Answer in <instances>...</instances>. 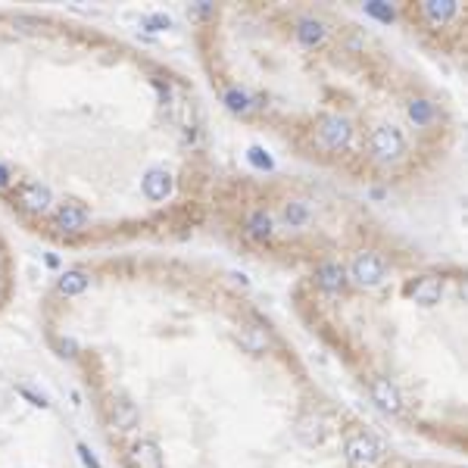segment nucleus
<instances>
[{
	"label": "nucleus",
	"mask_w": 468,
	"mask_h": 468,
	"mask_svg": "<svg viewBox=\"0 0 468 468\" xmlns=\"http://www.w3.org/2000/svg\"><path fill=\"white\" fill-rule=\"evenodd\" d=\"M16 200H19V206L25 212H47L50 203H54V197H50V188L41 181H22L19 188H16Z\"/></svg>",
	"instance_id": "5"
},
{
	"label": "nucleus",
	"mask_w": 468,
	"mask_h": 468,
	"mask_svg": "<svg viewBox=\"0 0 468 468\" xmlns=\"http://www.w3.org/2000/svg\"><path fill=\"white\" fill-rule=\"evenodd\" d=\"M384 271H387V265H384V259H381L378 253H359V256L353 259V265H350L353 281L356 285H362V287L381 285V281H384Z\"/></svg>",
	"instance_id": "4"
},
{
	"label": "nucleus",
	"mask_w": 468,
	"mask_h": 468,
	"mask_svg": "<svg viewBox=\"0 0 468 468\" xmlns=\"http://www.w3.org/2000/svg\"><path fill=\"white\" fill-rule=\"evenodd\" d=\"M241 344H244L250 353L259 356V353H265V350L271 346V337H269V331H265L263 325H250V328H244V331H241Z\"/></svg>",
	"instance_id": "15"
},
{
	"label": "nucleus",
	"mask_w": 468,
	"mask_h": 468,
	"mask_svg": "<svg viewBox=\"0 0 468 468\" xmlns=\"http://www.w3.org/2000/svg\"><path fill=\"white\" fill-rule=\"evenodd\" d=\"M297 437L306 443V447H319L322 441H325V419L322 415H315V412H303L297 419Z\"/></svg>",
	"instance_id": "8"
},
{
	"label": "nucleus",
	"mask_w": 468,
	"mask_h": 468,
	"mask_svg": "<svg viewBox=\"0 0 468 468\" xmlns=\"http://www.w3.org/2000/svg\"><path fill=\"white\" fill-rule=\"evenodd\" d=\"M10 184H13V172H10L7 163H0V190L10 188Z\"/></svg>",
	"instance_id": "27"
},
{
	"label": "nucleus",
	"mask_w": 468,
	"mask_h": 468,
	"mask_svg": "<svg viewBox=\"0 0 468 468\" xmlns=\"http://www.w3.org/2000/svg\"><path fill=\"white\" fill-rule=\"evenodd\" d=\"M297 41L303 44V47H319V44L325 41V25H322L319 19H303L297 25Z\"/></svg>",
	"instance_id": "16"
},
{
	"label": "nucleus",
	"mask_w": 468,
	"mask_h": 468,
	"mask_svg": "<svg viewBox=\"0 0 468 468\" xmlns=\"http://www.w3.org/2000/svg\"><path fill=\"white\" fill-rule=\"evenodd\" d=\"M141 190L147 200H166L172 194V175L166 169H150L141 178Z\"/></svg>",
	"instance_id": "11"
},
{
	"label": "nucleus",
	"mask_w": 468,
	"mask_h": 468,
	"mask_svg": "<svg viewBox=\"0 0 468 468\" xmlns=\"http://www.w3.org/2000/svg\"><path fill=\"white\" fill-rule=\"evenodd\" d=\"M247 159H250V163L256 166V169H265V172H269L271 166H275V163H271V156L265 153L263 147H250V150H247Z\"/></svg>",
	"instance_id": "22"
},
{
	"label": "nucleus",
	"mask_w": 468,
	"mask_h": 468,
	"mask_svg": "<svg viewBox=\"0 0 468 468\" xmlns=\"http://www.w3.org/2000/svg\"><path fill=\"white\" fill-rule=\"evenodd\" d=\"M137 419H141V412H137V406L131 400H125V397H113L109 400V421H113V427L131 431L137 425Z\"/></svg>",
	"instance_id": "10"
},
{
	"label": "nucleus",
	"mask_w": 468,
	"mask_h": 468,
	"mask_svg": "<svg viewBox=\"0 0 468 468\" xmlns=\"http://www.w3.org/2000/svg\"><path fill=\"white\" fill-rule=\"evenodd\" d=\"M425 16L431 22H449L456 16V0H427Z\"/></svg>",
	"instance_id": "17"
},
{
	"label": "nucleus",
	"mask_w": 468,
	"mask_h": 468,
	"mask_svg": "<svg viewBox=\"0 0 468 468\" xmlns=\"http://www.w3.org/2000/svg\"><path fill=\"white\" fill-rule=\"evenodd\" d=\"M91 285V278L85 275V271L78 269H69L60 275V281H56V287H60V293H66V297H78V293H85Z\"/></svg>",
	"instance_id": "14"
},
{
	"label": "nucleus",
	"mask_w": 468,
	"mask_h": 468,
	"mask_svg": "<svg viewBox=\"0 0 468 468\" xmlns=\"http://www.w3.org/2000/svg\"><path fill=\"white\" fill-rule=\"evenodd\" d=\"M190 13H194V16H210V13H212V7H210V3H197V7L190 10Z\"/></svg>",
	"instance_id": "28"
},
{
	"label": "nucleus",
	"mask_w": 468,
	"mask_h": 468,
	"mask_svg": "<svg viewBox=\"0 0 468 468\" xmlns=\"http://www.w3.org/2000/svg\"><path fill=\"white\" fill-rule=\"evenodd\" d=\"M16 390H19V394H22V397H25V400H28V403H32V406H38V409H47V406H50V403H47V397H44V394H34L32 387L19 384V387H16Z\"/></svg>",
	"instance_id": "24"
},
{
	"label": "nucleus",
	"mask_w": 468,
	"mask_h": 468,
	"mask_svg": "<svg viewBox=\"0 0 468 468\" xmlns=\"http://www.w3.org/2000/svg\"><path fill=\"white\" fill-rule=\"evenodd\" d=\"M344 456H346V462L356 468H372L381 462V443L368 434H353V437H346Z\"/></svg>",
	"instance_id": "3"
},
{
	"label": "nucleus",
	"mask_w": 468,
	"mask_h": 468,
	"mask_svg": "<svg viewBox=\"0 0 468 468\" xmlns=\"http://www.w3.org/2000/svg\"><path fill=\"white\" fill-rule=\"evenodd\" d=\"M129 459L135 468H163V453H159V447L153 441H137L131 447Z\"/></svg>",
	"instance_id": "12"
},
{
	"label": "nucleus",
	"mask_w": 468,
	"mask_h": 468,
	"mask_svg": "<svg viewBox=\"0 0 468 468\" xmlns=\"http://www.w3.org/2000/svg\"><path fill=\"white\" fill-rule=\"evenodd\" d=\"M406 293L421 306H434V303H441V297H443V281L434 278V275H425V278L412 281V285L406 287Z\"/></svg>",
	"instance_id": "7"
},
{
	"label": "nucleus",
	"mask_w": 468,
	"mask_h": 468,
	"mask_svg": "<svg viewBox=\"0 0 468 468\" xmlns=\"http://www.w3.org/2000/svg\"><path fill=\"white\" fill-rule=\"evenodd\" d=\"M372 400L378 403L384 412H390V415H397L403 409L400 390L390 384V378H372Z\"/></svg>",
	"instance_id": "9"
},
{
	"label": "nucleus",
	"mask_w": 468,
	"mask_h": 468,
	"mask_svg": "<svg viewBox=\"0 0 468 468\" xmlns=\"http://www.w3.org/2000/svg\"><path fill=\"white\" fill-rule=\"evenodd\" d=\"M247 231H250L253 238L256 241H265L271 234V219H269V212H263V210H256L250 219H247Z\"/></svg>",
	"instance_id": "18"
},
{
	"label": "nucleus",
	"mask_w": 468,
	"mask_h": 468,
	"mask_svg": "<svg viewBox=\"0 0 468 468\" xmlns=\"http://www.w3.org/2000/svg\"><path fill=\"white\" fill-rule=\"evenodd\" d=\"M225 103H228V109H234V113H244V109L250 107V103H247V94L238 88H231L228 94H225Z\"/></svg>",
	"instance_id": "23"
},
{
	"label": "nucleus",
	"mask_w": 468,
	"mask_h": 468,
	"mask_svg": "<svg viewBox=\"0 0 468 468\" xmlns=\"http://www.w3.org/2000/svg\"><path fill=\"white\" fill-rule=\"evenodd\" d=\"M315 281H319L322 291L337 293L346 287V271H344V265H337V263H322L319 271H315Z\"/></svg>",
	"instance_id": "13"
},
{
	"label": "nucleus",
	"mask_w": 468,
	"mask_h": 468,
	"mask_svg": "<svg viewBox=\"0 0 468 468\" xmlns=\"http://www.w3.org/2000/svg\"><path fill=\"white\" fill-rule=\"evenodd\" d=\"M75 453H78V459L85 462V468H103V465H100V459H97V456L91 453L88 443H78V447H75Z\"/></svg>",
	"instance_id": "26"
},
{
	"label": "nucleus",
	"mask_w": 468,
	"mask_h": 468,
	"mask_svg": "<svg viewBox=\"0 0 468 468\" xmlns=\"http://www.w3.org/2000/svg\"><path fill=\"white\" fill-rule=\"evenodd\" d=\"M44 263H47V265H50V269H56V265H60V259H56V256H54V253H47V256H44Z\"/></svg>",
	"instance_id": "30"
},
{
	"label": "nucleus",
	"mask_w": 468,
	"mask_h": 468,
	"mask_svg": "<svg viewBox=\"0 0 468 468\" xmlns=\"http://www.w3.org/2000/svg\"><path fill=\"white\" fill-rule=\"evenodd\" d=\"M366 13L368 16H375V19H381V22H394V7L390 3H381V0H368L366 3Z\"/></svg>",
	"instance_id": "20"
},
{
	"label": "nucleus",
	"mask_w": 468,
	"mask_h": 468,
	"mask_svg": "<svg viewBox=\"0 0 468 468\" xmlns=\"http://www.w3.org/2000/svg\"><path fill=\"white\" fill-rule=\"evenodd\" d=\"M54 225H56L60 231L78 234V231H85V225H88V210H85V206L78 203V200H66V203L56 206Z\"/></svg>",
	"instance_id": "6"
},
{
	"label": "nucleus",
	"mask_w": 468,
	"mask_h": 468,
	"mask_svg": "<svg viewBox=\"0 0 468 468\" xmlns=\"http://www.w3.org/2000/svg\"><path fill=\"white\" fill-rule=\"evenodd\" d=\"M144 25H147L150 32H163V28H172V19L166 13H153V16L144 19Z\"/></svg>",
	"instance_id": "25"
},
{
	"label": "nucleus",
	"mask_w": 468,
	"mask_h": 468,
	"mask_svg": "<svg viewBox=\"0 0 468 468\" xmlns=\"http://www.w3.org/2000/svg\"><path fill=\"white\" fill-rule=\"evenodd\" d=\"M285 219H287L291 228H300V225H306V219H309V210H306L303 203H291L285 210Z\"/></svg>",
	"instance_id": "21"
},
{
	"label": "nucleus",
	"mask_w": 468,
	"mask_h": 468,
	"mask_svg": "<svg viewBox=\"0 0 468 468\" xmlns=\"http://www.w3.org/2000/svg\"><path fill=\"white\" fill-rule=\"evenodd\" d=\"M350 135H353V129H350V122H346L344 115L331 113V115H322L319 122H315V141L325 150H344L350 144Z\"/></svg>",
	"instance_id": "2"
},
{
	"label": "nucleus",
	"mask_w": 468,
	"mask_h": 468,
	"mask_svg": "<svg viewBox=\"0 0 468 468\" xmlns=\"http://www.w3.org/2000/svg\"><path fill=\"white\" fill-rule=\"evenodd\" d=\"M409 119H412L415 125H427L431 119H434V107L427 100H412L409 103Z\"/></svg>",
	"instance_id": "19"
},
{
	"label": "nucleus",
	"mask_w": 468,
	"mask_h": 468,
	"mask_svg": "<svg viewBox=\"0 0 468 468\" xmlns=\"http://www.w3.org/2000/svg\"><path fill=\"white\" fill-rule=\"evenodd\" d=\"M60 350H63V356H75V344H72V340H60Z\"/></svg>",
	"instance_id": "29"
},
{
	"label": "nucleus",
	"mask_w": 468,
	"mask_h": 468,
	"mask_svg": "<svg viewBox=\"0 0 468 468\" xmlns=\"http://www.w3.org/2000/svg\"><path fill=\"white\" fill-rule=\"evenodd\" d=\"M372 153L381 163H397L406 153V137L397 125H378L372 135Z\"/></svg>",
	"instance_id": "1"
}]
</instances>
